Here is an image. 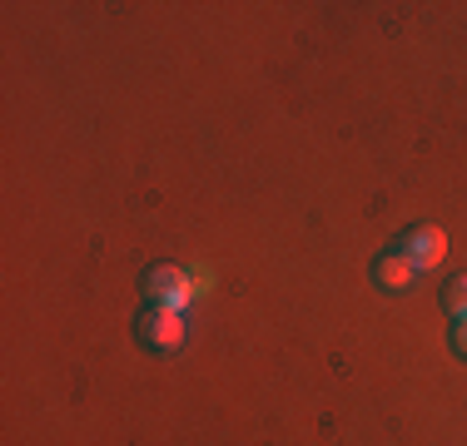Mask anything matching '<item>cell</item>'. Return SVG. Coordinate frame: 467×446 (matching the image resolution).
<instances>
[{"label":"cell","instance_id":"obj_1","mask_svg":"<svg viewBox=\"0 0 467 446\" xmlns=\"http://www.w3.org/2000/svg\"><path fill=\"white\" fill-rule=\"evenodd\" d=\"M398 253H403L418 273L422 268H438L442 258H448V233H442L438 223H413V228L398 238Z\"/></svg>","mask_w":467,"mask_h":446},{"label":"cell","instance_id":"obj_2","mask_svg":"<svg viewBox=\"0 0 467 446\" xmlns=\"http://www.w3.org/2000/svg\"><path fill=\"white\" fill-rule=\"evenodd\" d=\"M140 338L150 342V348H160V352H174V348H180V342L189 338V322H184L180 308L154 303V308L140 318Z\"/></svg>","mask_w":467,"mask_h":446},{"label":"cell","instance_id":"obj_3","mask_svg":"<svg viewBox=\"0 0 467 446\" xmlns=\"http://www.w3.org/2000/svg\"><path fill=\"white\" fill-rule=\"evenodd\" d=\"M144 293H150V303H164V308H184L189 303V273L184 268H150L144 273Z\"/></svg>","mask_w":467,"mask_h":446},{"label":"cell","instance_id":"obj_4","mask_svg":"<svg viewBox=\"0 0 467 446\" xmlns=\"http://www.w3.org/2000/svg\"><path fill=\"white\" fill-rule=\"evenodd\" d=\"M373 278H378V288H388V293H408L413 278H418V268L408 263L403 253H383V258L373 263Z\"/></svg>","mask_w":467,"mask_h":446},{"label":"cell","instance_id":"obj_5","mask_svg":"<svg viewBox=\"0 0 467 446\" xmlns=\"http://www.w3.org/2000/svg\"><path fill=\"white\" fill-rule=\"evenodd\" d=\"M442 303H448L452 318H467V273L462 278H452L448 283V293H442Z\"/></svg>","mask_w":467,"mask_h":446},{"label":"cell","instance_id":"obj_6","mask_svg":"<svg viewBox=\"0 0 467 446\" xmlns=\"http://www.w3.org/2000/svg\"><path fill=\"white\" fill-rule=\"evenodd\" d=\"M204 293H209V273L194 268V273H189V298H204Z\"/></svg>","mask_w":467,"mask_h":446},{"label":"cell","instance_id":"obj_7","mask_svg":"<svg viewBox=\"0 0 467 446\" xmlns=\"http://www.w3.org/2000/svg\"><path fill=\"white\" fill-rule=\"evenodd\" d=\"M452 348L467 357V318H452Z\"/></svg>","mask_w":467,"mask_h":446}]
</instances>
